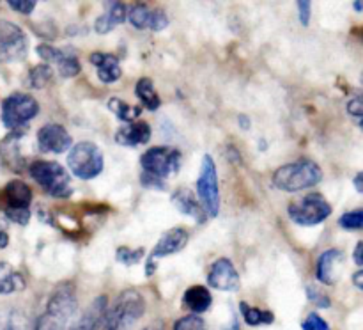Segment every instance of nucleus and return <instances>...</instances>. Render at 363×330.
<instances>
[{"label": "nucleus", "mask_w": 363, "mask_h": 330, "mask_svg": "<svg viewBox=\"0 0 363 330\" xmlns=\"http://www.w3.org/2000/svg\"><path fill=\"white\" fill-rule=\"evenodd\" d=\"M78 311L77 290L73 284L64 282L50 295L45 312L35 321L34 330H69Z\"/></svg>", "instance_id": "1"}, {"label": "nucleus", "mask_w": 363, "mask_h": 330, "mask_svg": "<svg viewBox=\"0 0 363 330\" xmlns=\"http://www.w3.org/2000/svg\"><path fill=\"white\" fill-rule=\"evenodd\" d=\"M145 300L137 290H126L117 297L113 305L106 309L101 330H131L144 316Z\"/></svg>", "instance_id": "2"}, {"label": "nucleus", "mask_w": 363, "mask_h": 330, "mask_svg": "<svg viewBox=\"0 0 363 330\" xmlns=\"http://www.w3.org/2000/svg\"><path fill=\"white\" fill-rule=\"evenodd\" d=\"M323 180V170L314 160L300 158L279 167L273 174V185L284 192H300L311 188Z\"/></svg>", "instance_id": "3"}, {"label": "nucleus", "mask_w": 363, "mask_h": 330, "mask_svg": "<svg viewBox=\"0 0 363 330\" xmlns=\"http://www.w3.org/2000/svg\"><path fill=\"white\" fill-rule=\"evenodd\" d=\"M30 176L43 190L53 197H67L71 194L69 174L60 163L38 160L30 165Z\"/></svg>", "instance_id": "4"}, {"label": "nucleus", "mask_w": 363, "mask_h": 330, "mask_svg": "<svg viewBox=\"0 0 363 330\" xmlns=\"http://www.w3.org/2000/svg\"><path fill=\"white\" fill-rule=\"evenodd\" d=\"M67 167L80 180H92L103 170V153L92 142L84 141L71 145L67 153Z\"/></svg>", "instance_id": "5"}, {"label": "nucleus", "mask_w": 363, "mask_h": 330, "mask_svg": "<svg viewBox=\"0 0 363 330\" xmlns=\"http://www.w3.org/2000/svg\"><path fill=\"white\" fill-rule=\"evenodd\" d=\"M197 194L199 202L206 215L216 216L220 213V187H218V174H216L215 160L209 155L202 158L201 174L197 180Z\"/></svg>", "instance_id": "6"}, {"label": "nucleus", "mask_w": 363, "mask_h": 330, "mask_svg": "<svg viewBox=\"0 0 363 330\" xmlns=\"http://www.w3.org/2000/svg\"><path fill=\"white\" fill-rule=\"evenodd\" d=\"M140 163L145 174H151L158 180H165L179 170L181 153L170 145H156L142 155Z\"/></svg>", "instance_id": "7"}, {"label": "nucleus", "mask_w": 363, "mask_h": 330, "mask_svg": "<svg viewBox=\"0 0 363 330\" xmlns=\"http://www.w3.org/2000/svg\"><path fill=\"white\" fill-rule=\"evenodd\" d=\"M332 215V206L321 194H308L289 204V216L298 226H318Z\"/></svg>", "instance_id": "8"}, {"label": "nucleus", "mask_w": 363, "mask_h": 330, "mask_svg": "<svg viewBox=\"0 0 363 330\" xmlns=\"http://www.w3.org/2000/svg\"><path fill=\"white\" fill-rule=\"evenodd\" d=\"M39 112V105L32 96L16 94L6 98L2 105V121L9 130H20L27 126L30 119H34Z\"/></svg>", "instance_id": "9"}, {"label": "nucleus", "mask_w": 363, "mask_h": 330, "mask_svg": "<svg viewBox=\"0 0 363 330\" xmlns=\"http://www.w3.org/2000/svg\"><path fill=\"white\" fill-rule=\"evenodd\" d=\"M28 41L25 32L13 21H0V62H16L25 59Z\"/></svg>", "instance_id": "10"}, {"label": "nucleus", "mask_w": 363, "mask_h": 330, "mask_svg": "<svg viewBox=\"0 0 363 330\" xmlns=\"http://www.w3.org/2000/svg\"><path fill=\"white\" fill-rule=\"evenodd\" d=\"M188 238H190V234H188V231L183 229V227H174V229L167 231V233L160 238L158 243L155 245L151 255H149L147 266H145V275H152V273H155L156 261H158V259L183 251L188 243Z\"/></svg>", "instance_id": "11"}, {"label": "nucleus", "mask_w": 363, "mask_h": 330, "mask_svg": "<svg viewBox=\"0 0 363 330\" xmlns=\"http://www.w3.org/2000/svg\"><path fill=\"white\" fill-rule=\"evenodd\" d=\"M73 145V138L67 133L66 128L62 124L50 123L45 124L41 130L38 131V148L43 153H64L71 149Z\"/></svg>", "instance_id": "12"}, {"label": "nucleus", "mask_w": 363, "mask_h": 330, "mask_svg": "<svg viewBox=\"0 0 363 330\" xmlns=\"http://www.w3.org/2000/svg\"><path fill=\"white\" fill-rule=\"evenodd\" d=\"M208 284L220 291H238L240 290V275L234 268L233 261L227 258H220L213 263L208 273Z\"/></svg>", "instance_id": "13"}, {"label": "nucleus", "mask_w": 363, "mask_h": 330, "mask_svg": "<svg viewBox=\"0 0 363 330\" xmlns=\"http://www.w3.org/2000/svg\"><path fill=\"white\" fill-rule=\"evenodd\" d=\"M342 263L344 255L337 248H330V251L323 252L318 259V268H315L318 270L315 277H318L319 282L326 284V286L335 284L340 279V273H342Z\"/></svg>", "instance_id": "14"}, {"label": "nucleus", "mask_w": 363, "mask_h": 330, "mask_svg": "<svg viewBox=\"0 0 363 330\" xmlns=\"http://www.w3.org/2000/svg\"><path fill=\"white\" fill-rule=\"evenodd\" d=\"M106 309H108L106 297H98L94 302H91V305L85 309L80 319L69 330H101Z\"/></svg>", "instance_id": "15"}, {"label": "nucleus", "mask_w": 363, "mask_h": 330, "mask_svg": "<svg viewBox=\"0 0 363 330\" xmlns=\"http://www.w3.org/2000/svg\"><path fill=\"white\" fill-rule=\"evenodd\" d=\"M149 138H151V126L144 121L126 124L116 133L117 144L128 145V148H137V145L145 144V142H149Z\"/></svg>", "instance_id": "16"}, {"label": "nucleus", "mask_w": 363, "mask_h": 330, "mask_svg": "<svg viewBox=\"0 0 363 330\" xmlns=\"http://www.w3.org/2000/svg\"><path fill=\"white\" fill-rule=\"evenodd\" d=\"M91 62L98 67V78L103 84H112L123 73L119 66V59L116 55H110V53H92Z\"/></svg>", "instance_id": "17"}, {"label": "nucleus", "mask_w": 363, "mask_h": 330, "mask_svg": "<svg viewBox=\"0 0 363 330\" xmlns=\"http://www.w3.org/2000/svg\"><path fill=\"white\" fill-rule=\"evenodd\" d=\"M7 209H28L32 202V190L23 181H9L6 185Z\"/></svg>", "instance_id": "18"}, {"label": "nucleus", "mask_w": 363, "mask_h": 330, "mask_svg": "<svg viewBox=\"0 0 363 330\" xmlns=\"http://www.w3.org/2000/svg\"><path fill=\"white\" fill-rule=\"evenodd\" d=\"M172 202L181 213L191 216V219H195L197 222H202V220L208 216L204 209H202L201 202L194 197L191 190H188V188H179V190L172 195Z\"/></svg>", "instance_id": "19"}, {"label": "nucleus", "mask_w": 363, "mask_h": 330, "mask_svg": "<svg viewBox=\"0 0 363 330\" xmlns=\"http://www.w3.org/2000/svg\"><path fill=\"white\" fill-rule=\"evenodd\" d=\"M184 304L190 309L191 314H201L206 312L213 304V297L206 286H191L184 293Z\"/></svg>", "instance_id": "20"}, {"label": "nucleus", "mask_w": 363, "mask_h": 330, "mask_svg": "<svg viewBox=\"0 0 363 330\" xmlns=\"http://www.w3.org/2000/svg\"><path fill=\"white\" fill-rule=\"evenodd\" d=\"M25 290V279L9 263H0V295H11Z\"/></svg>", "instance_id": "21"}, {"label": "nucleus", "mask_w": 363, "mask_h": 330, "mask_svg": "<svg viewBox=\"0 0 363 330\" xmlns=\"http://www.w3.org/2000/svg\"><path fill=\"white\" fill-rule=\"evenodd\" d=\"M135 94L138 96V99H140L149 110H156L160 105H162L160 96L158 92H156L155 84H152L151 78H145V77L140 78V80L137 82V85H135Z\"/></svg>", "instance_id": "22"}, {"label": "nucleus", "mask_w": 363, "mask_h": 330, "mask_svg": "<svg viewBox=\"0 0 363 330\" xmlns=\"http://www.w3.org/2000/svg\"><path fill=\"white\" fill-rule=\"evenodd\" d=\"M106 105H108V109L116 114L117 119L124 121V123H131V121L137 119L142 112L140 106H131L119 98H110Z\"/></svg>", "instance_id": "23"}, {"label": "nucleus", "mask_w": 363, "mask_h": 330, "mask_svg": "<svg viewBox=\"0 0 363 330\" xmlns=\"http://www.w3.org/2000/svg\"><path fill=\"white\" fill-rule=\"evenodd\" d=\"M151 11L152 9H149L145 4H135V6H131L130 9H128L126 18L130 20V23L133 25L135 28L144 31V28H147L149 20H151Z\"/></svg>", "instance_id": "24"}, {"label": "nucleus", "mask_w": 363, "mask_h": 330, "mask_svg": "<svg viewBox=\"0 0 363 330\" xmlns=\"http://www.w3.org/2000/svg\"><path fill=\"white\" fill-rule=\"evenodd\" d=\"M241 312H243V318L247 321V325L257 326V325H268L273 323V314L269 311H261L257 307H250L243 302L241 304Z\"/></svg>", "instance_id": "25"}, {"label": "nucleus", "mask_w": 363, "mask_h": 330, "mask_svg": "<svg viewBox=\"0 0 363 330\" xmlns=\"http://www.w3.org/2000/svg\"><path fill=\"white\" fill-rule=\"evenodd\" d=\"M50 80H52V67H50L48 64H41V66L32 67L30 75H28V84H30V87L35 89L45 87Z\"/></svg>", "instance_id": "26"}, {"label": "nucleus", "mask_w": 363, "mask_h": 330, "mask_svg": "<svg viewBox=\"0 0 363 330\" xmlns=\"http://www.w3.org/2000/svg\"><path fill=\"white\" fill-rule=\"evenodd\" d=\"M172 330H206V321L197 314H188L174 323Z\"/></svg>", "instance_id": "27"}, {"label": "nucleus", "mask_w": 363, "mask_h": 330, "mask_svg": "<svg viewBox=\"0 0 363 330\" xmlns=\"http://www.w3.org/2000/svg\"><path fill=\"white\" fill-rule=\"evenodd\" d=\"M57 67H59V73L66 78L77 77L80 73V62H78V59L74 55H67V53L57 62Z\"/></svg>", "instance_id": "28"}, {"label": "nucleus", "mask_w": 363, "mask_h": 330, "mask_svg": "<svg viewBox=\"0 0 363 330\" xmlns=\"http://www.w3.org/2000/svg\"><path fill=\"white\" fill-rule=\"evenodd\" d=\"M339 224L344 227V229H351V231L362 229V226H363V211H362V209H354V211L344 213V215L340 216Z\"/></svg>", "instance_id": "29"}, {"label": "nucleus", "mask_w": 363, "mask_h": 330, "mask_svg": "<svg viewBox=\"0 0 363 330\" xmlns=\"http://www.w3.org/2000/svg\"><path fill=\"white\" fill-rule=\"evenodd\" d=\"M142 255H144V248H137V251H131V248L128 247H121L119 251H117V261H121L123 265H137L138 261L142 259Z\"/></svg>", "instance_id": "30"}, {"label": "nucleus", "mask_w": 363, "mask_h": 330, "mask_svg": "<svg viewBox=\"0 0 363 330\" xmlns=\"http://www.w3.org/2000/svg\"><path fill=\"white\" fill-rule=\"evenodd\" d=\"M35 53H38L41 59L48 60V62H55V64L59 62L64 55H66L62 50L55 48V46H52V45H39L38 48H35Z\"/></svg>", "instance_id": "31"}, {"label": "nucleus", "mask_w": 363, "mask_h": 330, "mask_svg": "<svg viewBox=\"0 0 363 330\" xmlns=\"http://www.w3.org/2000/svg\"><path fill=\"white\" fill-rule=\"evenodd\" d=\"M126 14H128V9H126V6H124V4L113 2L112 6H110L108 13H105V16L108 18L110 23L116 27V25L123 23V21L126 20Z\"/></svg>", "instance_id": "32"}, {"label": "nucleus", "mask_w": 363, "mask_h": 330, "mask_svg": "<svg viewBox=\"0 0 363 330\" xmlns=\"http://www.w3.org/2000/svg\"><path fill=\"white\" fill-rule=\"evenodd\" d=\"M301 329L303 330H330V325L326 319H323L321 316L312 312V314L307 316L303 323H301Z\"/></svg>", "instance_id": "33"}, {"label": "nucleus", "mask_w": 363, "mask_h": 330, "mask_svg": "<svg viewBox=\"0 0 363 330\" xmlns=\"http://www.w3.org/2000/svg\"><path fill=\"white\" fill-rule=\"evenodd\" d=\"M169 25V18H167V14L163 13L162 9H152L151 11V20H149V25L147 28L149 31H163V28Z\"/></svg>", "instance_id": "34"}, {"label": "nucleus", "mask_w": 363, "mask_h": 330, "mask_svg": "<svg viewBox=\"0 0 363 330\" xmlns=\"http://www.w3.org/2000/svg\"><path fill=\"white\" fill-rule=\"evenodd\" d=\"M2 330H28L27 319H25L20 312H11V314L7 316V321L6 325L2 326Z\"/></svg>", "instance_id": "35"}, {"label": "nucleus", "mask_w": 363, "mask_h": 330, "mask_svg": "<svg viewBox=\"0 0 363 330\" xmlns=\"http://www.w3.org/2000/svg\"><path fill=\"white\" fill-rule=\"evenodd\" d=\"M307 297L311 298L312 304H315V305H318V307H330V298L326 297L325 293H321V291H319L318 287L308 286L307 287Z\"/></svg>", "instance_id": "36"}, {"label": "nucleus", "mask_w": 363, "mask_h": 330, "mask_svg": "<svg viewBox=\"0 0 363 330\" xmlns=\"http://www.w3.org/2000/svg\"><path fill=\"white\" fill-rule=\"evenodd\" d=\"M7 219L13 220V222L20 224V226H25L30 220V211L28 209H7L6 208Z\"/></svg>", "instance_id": "37"}, {"label": "nucleus", "mask_w": 363, "mask_h": 330, "mask_svg": "<svg viewBox=\"0 0 363 330\" xmlns=\"http://www.w3.org/2000/svg\"><path fill=\"white\" fill-rule=\"evenodd\" d=\"M9 7L21 14H30L34 11L35 2H32V0H9Z\"/></svg>", "instance_id": "38"}, {"label": "nucleus", "mask_w": 363, "mask_h": 330, "mask_svg": "<svg viewBox=\"0 0 363 330\" xmlns=\"http://www.w3.org/2000/svg\"><path fill=\"white\" fill-rule=\"evenodd\" d=\"M311 7L312 4L308 0H300L298 2V9H300V21L303 27H307L311 23Z\"/></svg>", "instance_id": "39"}, {"label": "nucleus", "mask_w": 363, "mask_h": 330, "mask_svg": "<svg viewBox=\"0 0 363 330\" xmlns=\"http://www.w3.org/2000/svg\"><path fill=\"white\" fill-rule=\"evenodd\" d=\"M142 185L147 188H158V190H165V185H163V180H158V177L151 176V174H142Z\"/></svg>", "instance_id": "40"}, {"label": "nucleus", "mask_w": 363, "mask_h": 330, "mask_svg": "<svg viewBox=\"0 0 363 330\" xmlns=\"http://www.w3.org/2000/svg\"><path fill=\"white\" fill-rule=\"evenodd\" d=\"M94 31L98 32V34H106V32L113 31V25L110 23L108 18H106L105 14H103V16H99L98 20H96V23H94Z\"/></svg>", "instance_id": "41"}, {"label": "nucleus", "mask_w": 363, "mask_h": 330, "mask_svg": "<svg viewBox=\"0 0 363 330\" xmlns=\"http://www.w3.org/2000/svg\"><path fill=\"white\" fill-rule=\"evenodd\" d=\"M347 112L351 114V116L358 117L360 119L362 114H363V106H362V98H353L350 101V105H347Z\"/></svg>", "instance_id": "42"}, {"label": "nucleus", "mask_w": 363, "mask_h": 330, "mask_svg": "<svg viewBox=\"0 0 363 330\" xmlns=\"http://www.w3.org/2000/svg\"><path fill=\"white\" fill-rule=\"evenodd\" d=\"M362 248H363V243H362V241H358L357 248H354V263H357L358 266H362V263H363V258H362Z\"/></svg>", "instance_id": "43"}, {"label": "nucleus", "mask_w": 363, "mask_h": 330, "mask_svg": "<svg viewBox=\"0 0 363 330\" xmlns=\"http://www.w3.org/2000/svg\"><path fill=\"white\" fill-rule=\"evenodd\" d=\"M7 243H9V234L4 229H0V248H6Z\"/></svg>", "instance_id": "44"}, {"label": "nucleus", "mask_w": 363, "mask_h": 330, "mask_svg": "<svg viewBox=\"0 0 363 330\" xmlns=\"http://www.w3.org/2000/svg\"><path fill=\"white\" fill-rule=\"evenodd\" d=\"M362 275H363V270H358V272L354 273V277H353V280H354V286H357V287H360V290H362Z\"/></svg>", "instance_id": "45"}, {"label": "nucleus", "mask_w": 363, "mask_h": 330, "mask_svg": "<svg viewBox=\"0 0 363 330\" xmlns=\"http://www.w3.org/2000/svg\"><path fill=\"white\" fill-rule=\"evenodd\" d=\"M144 330H163V323L162 321H155L152 325L145 326Z\"/></svg>", "instance_id": "46"}, {"label": "nucleus", "mask_w": 363, "mask_h": 330, "mask_svg": "<svg viewBox=\"0 0 363 330\" xmlns=\"http://www.w3.org/2000/svg\"><path fill=\"white\" fill-rule=\"evenodd\" d=\"M362 172L360 174H357V177H354V187H357V190L358 192H362L363 190V187H362Z\"/></svg>", "instance_id": "47"}, {"label": "nucleus", "mask_w": 363, "mask_h": 330, "mask_svg": "<svg viewBox=\"0 0 363 330\" xmlns=\"http://www.w3.org/2000/svg\"><path fill=\"white\" fill-rule=\"evenodd\" d=\"M354 7H357V11H362V4H360V2L354 4Z\"/></svg>", "instance_id": "48"}]
</instances>
